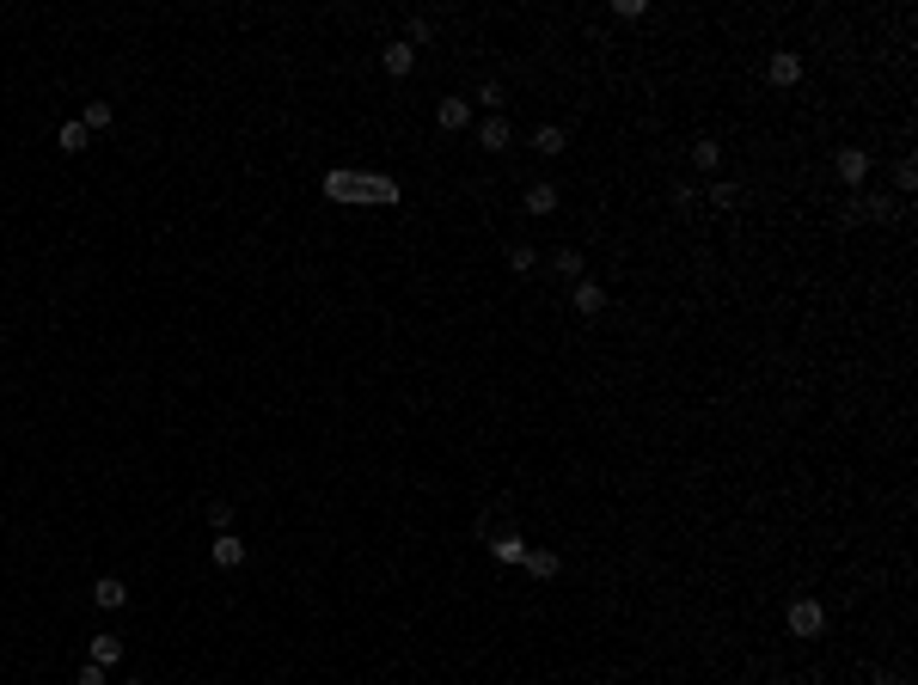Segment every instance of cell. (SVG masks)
Wrapping results in <instances>:
<instances>
[{
	"label": "cell",
	"instance_id": "1",
	"mask_svg": "<svg viewBox=\"0 0 918 685\" xmlns=\"http://www.w3.org/2000/svg\"><path fill=\"white\" fill-rule=\"evenodd\" d=\"M325 196H337V203H398V184L392 178H368V171H331Z\"/></svg>",
	"mask_w": 918,
	"mask_h": 685
},
{
	"label": "cell",
	"instance_id": "2",
	"mask_svg": "<svg viewBox=\"0 0 918 685\" xmlns=\"http://www.w3.org/2000/svg\"><path fill=\"white\" fill-rule=\"evenodd\" d=\"M783 624H790V637H820L826 630V612H820V600H790Z\"/></svg>",
	"mask_w": 918,
	"mask_h": 685
},
{
	"label": "cell",
	"instance_id": "3",
	"mask_svg": "<svg viewBox=\"0 0 918 685\" xmlns=\"http://www.w3.org/2000/svg\"><path fill=\"white\" fill-rule=\"evenodd\" d=\"M833 171H839V184L857 190V184L870 178V153H863V147H839V153H833Z\"/></svg>",
	"mask_w": 918,
	"mask_h": 685
},
{
	"label": "cell",
	"instance_id": "4",
	"mask_svg": "<svg viewBox=\"0 0 918 685\" xmlns=\"http://www.w3.org/2000/svg\"><path fill=\"white\" fill-rule=\"evenodd\" d=\"M570 307H576L581 318H594V312H607V288H600V282H588V275H581L576 288H570Z\"/></svg>",
	"mask_w": 918,
	"mask_h": 685
},
{
	"label": "cell",
	"instance_id": "5",
	"mask_svg": "<svg viewBox=\"0 0 918 685\" xmlns=\"http://www.w3.org/2000/svg\"><path fill=\"white\" fill-rule=\"evenodd\" d=\"M435 123H442L447 135H459V129L472 123V99H442L435 104Z\"/></svg>",
	"mask_w": 918,
	"mask_h": 685
},
{
	"label": "cell",
	"instance_id": "6",
	"mask_svg": "<svg viewBox=\"0 0 918 685\" xmlns=\"http://www.w3.org/2000/svg\"><path fill=\"white\" fill-rule=\"evenodd\" d=\"M520 563H527V576H533V582H551V576H557V569H564V557H557V551H551V545H539V551H527V557H520Z\"/></svg>",
	"mask_w": 918,
	"mask_h": 685
},
{
	"label": "cell",
	"instance_id": "7",
	"mask_svg": "<svg viewBox=\"0 0 918 685\" xmlns=\"http://www.w3.org/2000/svg\"><path fill=\"white\" fill-rule=\"evenodd\" d=\"M380 68L392 74V80H405V74L416 68V49H410V43H386V49H380Z\"/></svg>",
	"mask_w": 918,
	"mask_h": 685
},
{
	"label": "cell",
	"instance_id": "8",
	"mask_svg": "<svg viewBox=\"0 0 918 685\" xmlns=\"http://www.w3.org/2000/svg\"><path fill=\"white\" fill-rule=\"evenodd\" d=\"M765 74H772V86H796V80H802V56H796V49H778Z\"/></svg>",
	"mask_w": 918,
	"mask_h": 685
},
{
	"label": "cell",
	"instance_id": "9",
	"mask_svg": "<svg viewBox=\"0 0 918 685\" xmlns=\"http://www.w3.org/2000/svg\"><path fill=\"white\" fill-rule=\"evenodd\" d=\"M509 141H514L509 117H484V129H477V147H490V153H503Z\"/></svg>",
	"mask_w": 918,
	"mask_h": 685
},
{
	"label": "cell",
	"instance_id": "10",
	"mask_svg": "<svg viewBox=\"0 0 918 685\" xmlns=\"http://www.w3.org/2000/svg\"><path fill=\"white\" fill-rule=\"evenodd\" d=\"M80 123H86V135H104V129L117 123V110H110V99H86V110H80Z\"/></svg>",
	"mask_w": 918,
	"mask_h": 685
},
{
	"label": "cell",
	"instance_id": "11",
	"mask_svg": "<svg viewBox=\"0 0 918 685\" xmlns=\"http://www.w3.org/2000/svg\"><path fill=\"white\" fill-rule=\"evenodd\" d=\"M214 563H221V569H239V563H245V539H239V533H214Z\"/></svg>",
	"mask_w": 918,
	"mask_h": 685
},
{
	"label": "cell",
	"instance_id": "12",
	"mask_svg": "<svg viewBox=\"0 0 918 685\" xmlns=\"http://www.w3.org/2000/svg\"><path fill=\"white\" fill-rule=\"evenodd\" d=\"M92 600H99L104 612H117V606H129V587L117 582V576H99V587H92Z\"/></svg>",
	"mask_w": 918,
	"mask_h": 685
},
{
	"label": "cell",
	"instance_id": "13",
	"mask_svg": "<svg viewBox=\"0 0 918 685\" xmlns=\"http://www.w3.org/2000/svg\"><path fill=\"white\" fill-rule=\"evenodd\" d=\"M520 208H527V214H551V208H557V184H527Z\"/></svg>",
	"mask_w": 918,
	"mask_h": 685
},
{
	"label": "cell",
	"instance_id": "14",
	"mask_svg": "<svg viewBox=\"0 0 918 685\" xmlns=\"http://www.w3.org/2000/svg\"><path fill=\"white\" fill-rule=\"evenodd\" d=\"M92 661H99V667H117V661H123V637L99 630V637H92Z\"/></svg>",
	"mask_w": 918,
	"mask_h": 685
},
{
	"label": "cell",
	"instance_id": "15",
	"mask_svg": "<svg viewBox=\"0 0 918 685\" xmlns=\"http://www.w3.org/2000/svg\"><path fill=\"white\" fill-rule=\"evenodd\" d=\"M533 147H539V160H557V153H564V129H557V123L533 129Z\"/></svg>",
	"mask_w": 918,
	"mask_h": 685
},
{
	"label": "cell",
	"instance_id": "16",
	"mask_svg": "<svg viewBox=\"0 0 918 685\" xmlns=\"http://www.w3.org/2000/svg\"><path fill=\"white\" fill-rule=\"evenodd\" d=\"M86 141H92V135H86V123H62L56 147H62V153H86Z\"/></svg>",
	"mask_w": 918,
	"mask_h": 685
},
{
	"label": "cell",
	"instance_id": "17",
	"mask_svg": "<svg viewBox=\"0 0 918 685\" xmlns=\"http://www.w3.org/2000/svg\"><path fill=\"white\" fill-rule=\"evenodd\" d=\"M857 214H870V221H894L900 203H894V196H870V203H857Z\"/></svg>",
	"mask_w": 918,
	"mask_h": 685
},
{
	"label": "cell",
	"instance_id": "18",
	"mask_svg": "<svg viewBox=\"0 0 918 685\" xmlns=\"http://www.w3.org/2000/svg\"><path fill=\"white\" fill-rule=\"evenodd\" d=\"M208 526H214V533H227V526H233V502H227V496H214V502H208Z\"/></svg>",
	"mask_w": 918,
	"mask_h": 685
},
{
	"label": "cell",
	"instance_id": "19",
	"mask_svg": "<svg viewBox=\"0 0 918 685\" xmlns=\"http://www.w3.org/2000/svg\"><path fill=\"white\" fill-rule=\"evenodd\" d=\"M477 104H484L490 117H503V104H509V99H503V86H496V80H484V86H477Z\"/></svg>",
	"mask_w": 918,
	"mask_h": 685
},
{
	"label": "cell",
	"instance_id": "20",
	"mask_svg": "<svg viewBox=\"0 0 918 685\" xmlns=\"http://www.w3.org/2000/svg\"><path fill=\"white\" fill-rule=\"evenodd\" d=\"M692 166L716 171V166H722V147H716V141H698V147H692Z\"/></svg>",
	"mask_w": 918,
	"mask_h": 685
},
{
	"label": "cell",
	"instance_id": "21",
	"mask_svg": "<svg viewBox=\"0 0 918 685\" xmlns=\"http://www.w3.org/2000/svg\"><path fill=\"white\" fill-rule=\"evenodd\" d=\"M496 557H503V563H520V557H527V545H520L514 533H503V539H496Z\"/></svg>",
	"mask_w": 918,
	"mask_h": 685
},
{
	"label": "cell",
	"instance_id": "22",
	"mask_svg": "<svg viewBox=\"0 0 918 685\" xmlns=\"http://www.w3.org/2000/svg\"><path fill=\"white\" fill-rule=\"evenodd\" d=\"M509 264H514V270H533V264H539V251H533V245H509Z\"/></svg>",
	"mask_w": 918,
	"mask_h": 685
},
{
	"label": "cell",
	"instance_id": "23",
	"mask_svg": "<svg viewBox=\"0 0 918 685\" xmlns=\"http://www.w3.org/2000/svg\"><path fill=\"white\" fill-rule=\"evenodd\" d=\"M557 270H564V275H581V251H576V245H564V251H557Z\"/></svg>",
	"mask_w": 918,
	"mask_h": 685
},
{
	"label": "cell",
	"instance_id": "24",
	"mask_svg": "<svg viewBox=\"0 0 918 685\" xmlns=\"http://www.w3.org/2000/svg\"><path fill=\"white\" fill-rule=\"evenodd\" d=\"M894 184H900V190H918V166H913V160L894 166Z\"/></svg>",
	"mask_w": 918,
	"mask_h": 685
},
{
	"label": "cell",
	"instance_id": "25",
	"mask_svg": "<svg viewBox=\"0 0 918 685\" xmlns=\"http://www.w3.org/2000/svg\"><path fill=\"white\" fill-rule=\"evenodd\" d=\"M429 37H435V19L416 13V19H410V43H429Z\"/></svg>",
	"mask_w": 918,
	"mask_h": 685
},
{
	"label": "cell",
	"instance_id": "26",
	"mask_svg": "<svg viewBox=\"0 0 918 685\" xmlns=\"http://www.w3.org/2000/svg\"><path fill=\"white\" fill-rule=\"evenodd\" d=\"M711 203H722V208H735V203H741V184H716V190H711Z\"/></svg>",
	"mask_w": 918,
	"mask_h": 685
},
{
	"label": "cell",
	"instance_id": "27",
	"mask_svg": "<svg viewBox=\"0 0 918 685\" xmlns=\"http://www.w3.org/2000/svg\"><path fill=\"white\" fill-rule=\"evenodd\" d=\"M104 673H110V667H99V661H86V667H80V680H74V685H104Z\"/></svg>",
	"mask_w": 918,
	"mask_h": 685
},
{
	"label": "cell",
	"instance_id": "28",
	"mask_svg": "<svg viewBox=\"0 0 918 685\" xmlns=\"http://www.w3.org/2000/svg\"><path fill=\"white\" fill-rule=\"evenodd\" d=\"M870 685H906V680H900V673H876Z\"/></svg>",
	"mask_w": 918,
	"mask_h": 685
}]
</instances>
